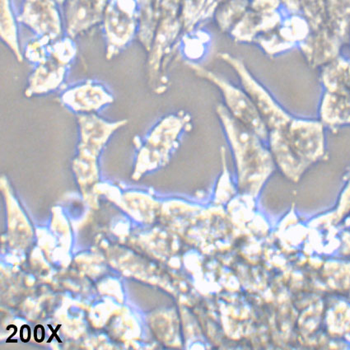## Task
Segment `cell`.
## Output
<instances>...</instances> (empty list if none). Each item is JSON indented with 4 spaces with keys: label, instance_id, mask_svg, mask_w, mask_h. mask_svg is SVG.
Masks as SVG:
<instances>
[{
    "label": "cell",
    "instance_id": "1",
    "mask_svg": "<svg viewBox=\"0 0 350 350\" xmlns=\"http://www.w3.org/2000/svg\"><path fill=\"white\" fill-rule=\"evenodd\" d=\"M217 113L235 157L240 187L244 191H256L272 170L271 152L260 143V137L233 118L227 107L219 105Z\"/></svg>",
    "mask_w": 350,
    "mask_h": 350
},
{
    "label": "cell",
    "instance_id": "2",
    "mask_svg": "<svg viewBox=\"0 0 350 350\" xmlns=\"http://www.w3.org/2000/svg\"><path fill=\"white\" fill-rule=\"evenodd\" d=\"M187 123L188 118L183 113L161 120L139 144L137 168L148 170L166 163L178 148L180 136Z\"/></svg>",
    "mask_w": 350,
    "mask_h": 350
},
{
    "label": "cell",
    "instance_id": "3",
    "mask_svg": "<svg viewBox=\"0 0 350 350\" xmlns=\"http://www.w3.org/2000/svg\"><path fill=\"white\" fill-rule=\"evenodd\" d=\"M197 73L204 78L211 79L218 85L224 92L225 102L230 114L249 130L254 132L261 139H267L269 136L268 129L250 98L244 92L237 90L218 76L193 66Z\"/></svg>",
    "mask_w": 350,
    "mask_h": 350
},
{
    "label": "cell",
    "instance_id": "4",
    "mask_svg": "<svg viewBox=\"0 0 350 350\" xmlns=\"http://www.w3.org/2000/svg\"><path fill=\"white\" fill-rule=\"evenodd\" d=\"M223 57L237 68L241 80H243L244 88H246L248 95L250 96L249 98H251L258 110L268 131L269 132H286L293 118L287 114L272 99L271 96L252 79L239 60L232 59L227 55H223Z\"/></svg>",
    "mask_w": 350,
    "mask_h": 350
},
{
    "label": "cell",
    "instance_id": "5",
    "mask_svg": "<svg viewBox=\"0 0 350 350\" xmlns=\"http://www.w3.org/2000/svg\"><path fill=\"white\" fill-rule=\"evenodd\" d=\"M64 107L77 115L94 114L114 102L106 86L94 80L75 84L60 96Z\"/></svg>",
    "mask_w": 350,
    "mask_h": 350
},
{
    "label": "cell",
    "instance_id": "6",
    "mask_svg": "<svg viewBox=\"0 0 350 350\" xmlns=\"http://www.w3.org/2000/svg\"><path fill=\"white\" fill-rule=\"evenodd\" d=\"M79 139L78 146L96 152H103L112 135L126 126V120L109 122L94 114L77 115Z\"/></svg>",
    "mask_w": 350,
    "mask_h": 350
},
{
    "label": "cell",
    "instance_id": "7",
    "mask_svg": "<svg viewBox=\"0 0 350 350\" xmlns=\"http://www.w3.org/2000/svg\"><path fill=\"white\" fill-rule=\"evenodd\" d=\"M327 87L321 107V122L332 126L350 124V83H327Z\"/></svg>",
    "mask_w": 350,
    "mask_h": 350
},
{
    "label": "cell",
    "instance_id": "8",
    "mask_svg": "<svg viewBox=\"0 0 350 350\" xmlns=\"http://www.w3.org/2000/svg\"><path fill=\"white\" fill-rule=\"evenodd\" d=\"M24 22L39 37L49 38L53 41L59 38L60 24L58 12L51 0L28 3L23 14Z\"/></svg>",
    "mask_w": 350,
    "mask_h": 350
},
{
    "label": "cell",
    "instance_id": "9",
    "mask_svg": "<svg viewBox=\"0 0 350 350\" xmlns=\"http://www.w3.org/2000/svg\"><path fill=\"white\" fill-rule=\"evenodd\" d=\"M68 68L51 57L37 64L28 79L26 95H43L58 90L66 77Z\"/></svg>",
    "mask_w": 350,
    "mask_h": 350
},
{
    "label": "cell",
    "instance_id": "10",
    "mask_svg": "<svg viewBox=\"0 0 350 350\" xmlns=\"http://www.w3.org/2000/svg\"><path fill=\"white\" fill-rule=\"evenodd\" d=\"M1 36L3 41L11 48L19 62H22L23 56L18 45L17 27L11 13L9 0H2Z\"/></svg>",
    "mask_w": 350,
    "mask_h": 350
},
{
    "label": "cell",
    "instance_id": "11",
    "mask_svg": "<svg viewBox=\"0 0 350 350\" xmlns=\"http://www.w3.org/2000/svg\"><path fill=\"white\" fill-rule=\"evenodd\" d=\"M51 40L46 37H38L31 42L26 48V57L29 62L38 64L51 58Z\"/></svg>",
    "mask_w": 350,
    "mask_h": 350
},
{
    "label": "cell",
    "instance_id": "12",
    "mask_svg": "<svg viewBox=\"0 0 350 350\" xmlns=\"http://www.w3.org/2000/svg\"><path fill=\"white\" fill-rule=\"evenodd\" d=\"M76 55V46L70 38L55 40L51 43V57L64 66H68Z\"/></svg>",
    "mask_w": 350,
    "mask_h": 350
}]
</instances>
